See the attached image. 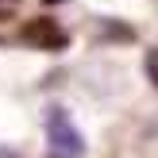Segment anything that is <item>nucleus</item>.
<instances>
[{"label":"nucleus","instance_id":"nucleus-1","mask_svg":"<svg viewBox=\"0 0 158 158\" xmlns=\"http://www.w3.org/2000/svg\"><path fill=\"white\" fill-rule=\"evenodd\" d=\"M46 143H50L54 158H77L81 154V131L73 127V120H69L66 108H50L46 112Z\"/></svg>","mask_w":158,"mask_h":158},{"label":"nucleus","instance_id":"nucleus-2","mask_svg":"<svg viewBox=\"0 0 158 158\" xmlns=\"http://www.w3.org/2000/svg\"><path fill=\"white\" fill-rule=\"evenodd\" d=\"M147 73H151V81L158 85V50H151V58H147Z\"/></svg>","mask_w":158,"mask_h":158},{"label":"nucleus","instance_id":"nucleus-3","mask_svg":"<svg viewBox=\"0 0 158 158\" xmlns=\"http://www.w3.org/2000/svg\"><path fill=\"white\" fill-rule=\"evenodd\" d=\"M46 4H58V0H46Z\"/></svg>","mask_w":158,"mask_h":158}]
</instances>
